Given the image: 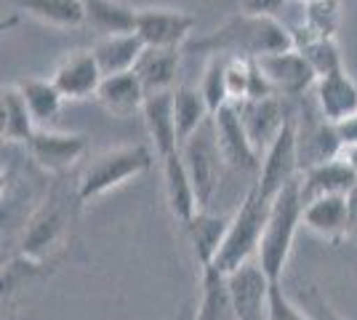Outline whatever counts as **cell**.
Segmentation results:
<instances>
[{
  "mask_svg": "<svg viewBox=\"0 0 357 320\" xmlns=\"http://www.w3.org/2000/svg\"><path fill=\"white\" fill-rule=\"evenodd\" d=\"M200 93L208 105L211 115L219 112L224 105H232L229 102V86H227V59L224 56H211L206 64V73L200 80Z\"/></svg>",
  "mask_w": 357,
  "mask_h": 320,
  "instance_id": "obj_32",
  "label": "cell"
},
{
  "mask_svg": "<svg viewBox=\"0 0 357 320\" xmlns=\"http://www.w3.org/2000/svg\"><path fill=\"white\" fill-rule=\"evenodd\" d=\"M142 115H144V123H147V134L152 139L158 160H163V158L181 150L176 118H174V91L147 96L144 107H142Z\"/></svg>",
  "mask_w": 357,
  "mask_h": 320,
  "instance_id": "obj_15",
  "label": "cell"
},
{
  "mask_svg": "<svg viewBox=\"0 0 357 320\" xmlns=\"http://www.w3.org/2000/svg\"><path fill=\"white\" fill-rule=\"evenodd\" d=\"M229 222H232V219L219 216V213L197 211V216L184 227L187 229L190 243H192L195 261H197L200 270L216 264V257H219V251H222L227 229H229Z\"/></svg>",
  "mask_w": 357,
  "mask_h": 320,
  "instance_id": "obj_21",
  "label": "cell"
},
{
  "mask_svg": "<svg viewBox=\"0 0 357 320\" xmlns=\"http://www.w3.org/2000/svg\"><path fill=\"white\" fill-rule=\"evenodd\" d=\"M19 91H22L24 102L30 107L38 128H40L43 123H51L59 118L64 96H61L59 89L54 86L51 77H27V80L19 83Z\"/></svg>",
  "mask_w": 357,
  "mask_h": 320,
  "instance_id": "obj_30",
  "label": "cell"
},
{
  "mask_svg": "<svg viewBox=\"0 0 357 320\" xmlns=\"http://www.w3.org/2000/svg\"><path fill=\"white\" fill-rule=\"evenodd\" d=\"M304 310L310 312V318L312 320H347L342 318L333 307H331V302L328 299H323L320 294H317V289H310L307 291V296H304Z\"/></svg>",
  "mask_w": 357,
  "mask_h": 320,
  "instance_id": "obj_35",
  "label": "cell"
},
{
  "mask_svg": "<svg viewBox=\"0 0 357 320\" xmlns=\"http://www.w3.org/2000/svg\"><path fill=\"white\" fill-rule=\"evenodd\" d=\"M357 184V171L344 158H333L323 166H314L301 174V200L310 203L326 195H349Z\"/></svg>",
  "mask_w": 357,
  "mask_h": 320,
  "instance_id": "obj_18",
  "label": "cell"
},
{
  "mask_svg": "<svg viewBox=\"0 0 357 320\" xmlns=\"http://www.w3.org/2000/svg\"><path fill=\"white\" fill-rule=\"evenodd\" d=\"M342 22V0H314L307 3L304 11V27L317 38H331L339 30Z\"/></svg>",
  "mask_w": 357,
  "mask_h": 320,
  "instance_id": "obj_33",
  "label": "cell"
},
{
  "mask_svg": "<svg viewBox=\"0 0 357 320\" xmlns=\"http://www.w3.org/2000/svg\"><path fill=\"white\" fill-rule=\"evenodd\" d=\"M317 107L328 123H339L357 112V86L344 70L317 80Z\"/></svg>",
  "mask_w": 357,
  "mask_h": 320,
  "instance_id": "obj_23",
  "label": "cell"
},
{
  "mask_svg": "<svg viewBox=\"0 0 357 320\" xmlns=\"http://www.w3.org/2000/svg\"><path fill=\"white\" fill-rule=\"evenodd\" d=\"M347 203H349V232H357V184L349 190Z\"/></svg>",
  "mask_w": 357,
  "mask_h": 320,
  "instance_id": "obj_38",
  "label": "cell"
},
{
  "mask_svg": "<svg viewBox=\"0 0 357 320\" xmlns=\"http://www.w3.org/2000/svg\"><path fill=\"white\" fill-rule=\"evenodd\" d=\"M301 224L326 241H342L349 235V203L347 195H326L304 203Z\"/></svg>",
  "mask_w": 357,
  "mask_h": 320,
  "instance_id": "obj_17",
  "label": "cell"
},
{
  "mask_svg": "<svg viewBox=\"0 0 357 320\" xmlns=\"http://www.w3.org/2000/svg\"><path fill=\"white\" fill-rule=\"evenodd\" d=\"M285 6V0H240L243 14L251 16H275Z\"/></svg>",
  "mask_w": 357,
  "mask_h": 320,
  "instance_id": "obj_36",
  "label": "cell"
},
{
  "mask_svg": "<svg viewBox=\"0 0 357 320\" xmlns=\"http://www.w3.org/2000/svg\"><path fill=\"white\" fill-rule=\"evenodd\" d=\"M16 8L27 11L54 27H80L86 24V6L83 0H14Z\"/></svg>",
  "mask_w": 357,
  "mask_h": 320,
  "instance_id": "obj_29",
  "label": "cell"
},
{
  "mask_svg": "<svg viewBox=\"0 0 357 320\" xmlns=\"http://www.w3.org/2000/svg\"><path fill=\"white\" fill-rule=\"evenodd\" d=\"M333 128H336V137L342 142V147H355L357 144V112L355 115H349V118H344V121L333 123Z\"/></svg>",
  "mask_w": 357,
  "mask_h": 320,
  "instance_id": "obj_37",
  "label": "cell"
},
{
  "mask_svg": "<svg viewBox=\"0 0 357 320\" xmlns=\"http://www.w3.org/2000/svg\"><path fill=\"white\" fill-rule=\"evenodd\" d=\"M192 51H206L208 56H240V59H261L269 54H280L294 48V35L275 16L240 14L229 19L224 27L190 43Z\"/></svg>",
  "mask_w": 357,
  "mask_h": 320,
  "instance_id": "obj_1",
  "label": "cell"
},
{
  "mask_svg": "<svg viewBox=\"0 0 357 320\" xmlns=\"http://www.w3.org/2000/svg\"><path fill=\"white\" fill-rule=\"evenodd\" d=\"M152 160H155V155L144 144L115 147V150L96 155L89 163V168L83 171L80 182H77V200L89 203V200L105 195L109 190L120 187L123 182L144 174L152 166Z\"/></svg>",
  "mask_w": 357,
  "mask_h": 320,
  "instance_id": "obj_4",
  "label": "cell"
},
{
  "mask_svg": "<svg viewBox=\"0 0 357 320\" xmlns=\"http://www.w3.org/2000/svg\"><path fill=\"white\" fill-rule=\"evenodd\" d=\"M298 32H304V35H294V32H291V35H294V48H296L304 59L310 61V67L314 70L317 80L331 75V73L344 70L342 54H339V48H336V43H333L331 38H317V35H312L307 27H301Z\"/></svg>",
  "mask_w": 357,
  "mask_h": 320,
  "instance_id": "obj_31",
  "label": "cell"
},
{
  "mask_svg": "<svg viewBox=\"0 0 357 320\" xmlns=\"http://www.w3.org/2000/svg\"><path fill=\"white\" fill-rule=\"evenodd\" d=\"M238 107L240 121L245 125L248 137H251L253 147L259 155L267 153L269 144L280 134L288 112H283V105L278 96H264V99H243V102H232Z\"/></svg>",
  "mask_w": 357,
  "mask_h": 320,
  "instance_id": "obj_14",
  "label": "cell"
},
{
  "mask_svg": "<svg viewBox=\"0 0 357 320\" xmlns=\"http://www.w3.org/2000/svg\"><path fill=\"white\" fill-rule=\"evenodd\" d=\"M301 213H304V200H301V176H298L272 200L267 229H264V238H261V245H259V257H256L259 267L264 270V275L272 283H280L285 264L291 259L296 229L301 224Z\"/></svg>",
  "mask_w": 357,
  "mask_h": 320,
  "instance_id": "obj_2",
  "label": "cell"
},
{
  "mask_svg": "<svg viewBox=\"0 0 357 320\" xmlns=\"http://www.w3.org/2000/svg\"><path fill=\"white\" fill-rule=\"evenodd\" d=\"M267 320H312V318H310V312H307L304 307L294 305V302L288 299V294L283 291L280 283H272Z\"/></svg>",
  "mask_w": 357,
  "mask_h": 320,
  "instance_id": "obj_34",
  "label": "cell"
},
{
  "mask_svg": "<svg viewBox=\"0 0 357 320\" xmlns=\"http://www.w3.org/2000/svg\"><path fill=\"white\" fill-rule=\"evenodd\" d=\"M269 208H272V203L261 198L259 187L251 184V190L245 192L240 208L235 211L232 222H229L227 238H224V245L213 267H219L222 273L232 275L243 264H248V261L259 257V245H261L264 229H267Z\"/></svg>",
  "mask_w": 357,
  "mask_h": 320,
  "instance_id": "obj_3",
  "label": "cell"
},
{
  "mask_svg": "<svg viewBox=\"0 0 357 320\" xmlns=\"http://www.w3.org/2000/svg\"><path fill=\"white\" fill-rule=\"evenodd\" d=\"M181 158H184V166L190 171L197 206H200V211H206L211 206L216 187H219V174H222L224 160L222 153H219L216 131H213V118L195 137H190L181 144Z\"/></svg>",
  "mask_w": 357,
  "mask_h": 320,
  "instance_id": "obj_6",
  "label": "cell"
},
{
  "mask_svg": "<svg viewBox=\"0 0 357 320\" xmlns=\"http://www.w3.org/2000/svg\"><path fill=\"white\" fill-rule=\"evenodd\" d=\"M27 153L48 174H64L83 158L86 137L61 134V131H51V128H38L27 142Z\"/></svg>",
  "mask_w": 357,
  "mask_h": 320,
  "instance_id": "obj_9",
  "label": "cell"
},
{
  "mask_svg": "<svg viewBox=\"0 0 357 320\" xmlns=\"http://www.w3.org/2000/svg\"><path fill=\"white\" fill-rule=\"evenodd\" d=\"M178 51L181 48H144V54L136 61L134 73L142 80L147 96L174 91V83H176L178 75V61H181Z\"/></svg>",
  "mask_w": 357,
  "mask_h": 320,
  "instance_id": "obj_19",
  "label": "cell"
},
{
  "mask_svg": "<svg viewBox=\"0 0 357 320\" xmlns=\"http://www.w3.org/2000/svg\"><path fill=\"white\" fill-rule=\"evenodd\" d=\"M298 123L296 118L288 112L280 134L269 144V150L261 158V168L256 176V187L261 192V198L272 203L283 192L288 184L298 179Z\"/></svg>",
  "mask_w": 357,
  "mask_h": 320,
  "instance_id": "obj_5",
  "label": "cell"
},
{
  "mask_svg": "<svg viewBox=\"0 0 357 320\" xmlns=\"http://www.w3.org/2000/svg\"><path fill=\"white\" fill-rule=\"evenodd\" d=\"M195 30V16L176 8H139L136 35L152 48H181Z\"/></svg>",
  "mask_w": 357,
  "mask_h": 320,
  "instance_id": "obj_8",
  "label": "cell"
},
{
  "mask_svg": "<svg viewBox=\"0 0 357 320\" xmlns=\"http://www.w3.org/2000/svg\"><path fill=\"white\" fill-rule=\"evenodd\" d=\"M342 142L336 137L333 123L326 118L310 125L307 131H298V171H310L314 166H323L333 158H342Z\"/></svg>",
  "mask_w": 357,
  "mask_h": 320,
  "instance_id": "obj_24",
  "label": "cell"
},
{
  "mask_svg": "<svg viewBox=\"0 0 357 320\" xmlns=\"http://www.w3.org/2000/svg\"><path fill=\"white\" fill-rule=\"evenodd\" d=\"M64 224H67V211L61 206V200H48L40 211L30 219V224L24 229L22 238V259L30 264H40V261L59 245L61 235H64Z\"/></svg>",
  "mask_w": 357,
  "mask_h": 320,
  "instance_id": "obj_12",
  "label": "cell"
},
{
  "mask_svg": "<svg viewBox=\"0 0 357 320\" xmlns=\"http://www.w3.org/2000/svg\"><path fill=\"white\" fill-rule=\"evenodd\" d=\"M0 115H3V139L6 142H30L38 131V123L32 118L30 107L19 91V86H6L0 99Z\"/></svg>",
  "mask_w": 357,
  "mask_h": 320,
  "instance_id": "obj_28",
  "label": "cell"
},
{
  "mask_svg": "<svg viewBox=\"0 0 357 320\" xmlns=\"http://www.w3.org/2000/svg\"><path fill=\"white\" fill-rule=\"evenodd\" d=\"M96 99L115 115H131V112L144 107L147 91H144V86H142L136 73H123V75L105 77Z\"/></svg>",
  "mask_w": 357,
  "mask_h": 320,
  "instance_id": "obj_26",
  "label": "cell"
},
{
  "mask_svg": "<svg viewBox=\"0 0 357 320\" xmlns=\"http://www.w3.org/2000/svg\"><path fill=\"white\" fill-rule=\"evenodd\" d=\"M86 6V22L93 30L107 35H128L136 32V16L139 8L123 3V0H83Z\"/></svg>",
  "mask_w": 357,
  "mask_h": 320,
  "instance_id": "obj_25",
  "label": "cell"
},
{
  "mask_svg": "<svg viewBox=\"0 0 357 320\" xmlns=\"http://www.w3.org/2000/svg\"><path fill=\"white\" fill-rule=\"evenodd\" d=\"M211 118H213V131H216V142H219V153H222L224 163L235 171H259L261 155L253 147L251 137L240 121L238 107L224 105Z\"/></svg>",
  "mask_w": 357,
  "mask_h": 320,
  "instance_id": "obj_7",
  "label": "cell"
},
{
  "mask_svg": "<svg viewBox=\"0 0 357 320\" xmlns=\"http://www.w3.org/2000/svg\"><path fill=\"white\" fill-rule=\"evenodd\" d=\"M229 289L235 302V318L238 320H267L269 318V280L259 261L253 259L243 264L240 270L229 275Z\"/></svg>",
  "mask_w": 357,
  "mask_h": 320,
  "instance_id": "obj_10",
  "label": "cell"
},
{
  "mask_svg": "<svg viewBox=\"0 0 357 320\" xmlns=\"http://www.w3.org/2000/svg\"><path fill=\"white\" fill-rule=\"evenodd\" d=\"M342 158L357 171V144H355V147H347V150H342Z\"/></svg>",
  "mask_w": 357,
  "mask_h": 320,
  "instance_id": "obj_39",
  "label": "cell"
},
{
  "mask_svg": "<svg viewBox=\"0 0 357 320\" xmlns=\"http://www.w3.org/2000/svg\"><path fill=\"white\" fill-rule=\"evenodd\" d=\"M51 80L64 99H86V96L99 93L105 75L99 70V61L93 56V51L89 48V51H73L54 70Z\"/></svg>",
  "mask_w": 357,
  "mask_h": 320,
  "instance_id": "obj_13",
  "label": "cell"
},
{
  "mask_svg": "<svg viewBox=\"0 0 357 320\" xmlns=\"http://www.w3.org/2000/svg\"><path fill=\"white\" fill-rule=\"evenodd\" d=\"M144 40L136 35V32H128V35H107V38H99V43L91 48L93 56L99 61V70L102 75H123V73H134L136 61L144 54Z\"/></svg>",
  "mask_w": 357,
  "mask_h": 320,
  "instance_id": "obj_22",
  "label": "cell"
},
{
  "mask_svg": "<svg viewBox=\"0 0 357 320\" xmlns=\"http://www.w3.org/2000/svg\"><path fill=\"white\" fill-rule=\"evenodd\" d=\"M256 61L278 96H304L317 83V75L310 67V61L304 59L296 48L269 54Z\"/></svg>",
  "mask_w": 357,
  "mask_h": 320,
  "instance_id": "obj_11",
  "label": "cell"
},
{
  "mask_svg": "<svg viewBox=\"0 0 357 320\" xmlns=\"http://www.w3.org/2000/svg\"><path fill=\"white\" fill-rule=\"evenodd\" d=\"M195 320H238L229 275L222 273L219 267L200 270V302L195 310Z\"/></svg>",
  "mask_w": 357,
  "mask_h": 320,
  "instance_id": "obj_20",
  "label": "cell"
},
{
  "mask_svg": "<svg viewBox=\"0 0 357 320\" xmlns=\"http://www.w3.org/2000/svg\"><path fill=\"white\" fill-rule=\"evenodd\" d=\"M298 3H314V0H298Z\"/></svg>",
  "mask_w": 357,
  "mask_h": 320,
  "instance_id": "obj_40",
  "label": "cell"
},
{
  "mask_svg": "<svg viewBox=\"0 0 357 320\" xmlns=\"http://www.w3.org/2000/svg\"><path fill=\"white\" fill-rule=\"evenodd\" d=\"M174 118H176L178 144H184L190 137H195L211 121V109L200 89H195V86L174 89Z\"/></svg>",
  "mask_w": 357,
  "mask_h": 320,
  "instance_id": "obj_27",
  "label": "cell"
},
{
  "mask_svg": "<svg viewBox=\"0 0 357 320\" xmlns=\"http://www.w3.org/2000/svg\"><path fill=\"white\" fill-rule=\"evenodd\" d=\"M163 166V182H165V200H168V208L174 213V219H178L184 227L192 222L200 206H197V195H195L192 179H190V171L184 166V158L181 150L174 155H168L160 160Z\"/></svg>",
  "mask_w": 357,
  "mask_h": 320,
  "instance_id": "obj_16",
  "label": "cell"
}]
</instances>
